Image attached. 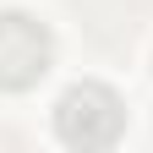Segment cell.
<instances>
[{"label": "cell", "mask_w": 153, "mask_h": 153, "mask_svg": "<svg viewBox=\"0 0 153 153\" xmlns=\"http://www.w3.org/2000/svg\"><path fill=\"white\" fill-rule=\"evenodd\" d=\"M55 131L71 148H109L126 131V109L104 82H76L60 104H55Z\"/></svg>", "instance_id": "obj_1"}, {"label": "cell", "mask_w": 153, "mask_h": 153, "mask_svg": "<svg viewBox=\"0 0 153 153\" xmlns=\"http://www.w3.org/2000/svg\"><path fill=\"white\" fill-rule=\"evenodd\" d=\"M49 27L33 22L27 11H0V88L6 93H22L33 88L38 76L49 71Z\"/></svg>", "instance_id": "obj_2"}]
</instances>
